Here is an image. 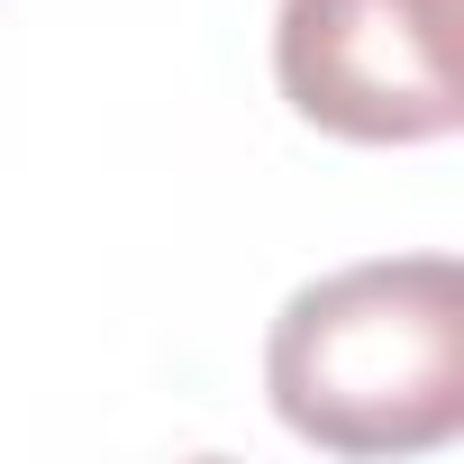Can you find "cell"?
Instances as JSON below:
<instances>
[{"label":"cell","mask_w":464,"mask_h":464,"mask_svg":"<svg viewBox=\"0 0 464 464\" xmlns=\"http://www.w3.org/2000/svg\"><path fill=\"white\" fill-rule=\"evenodd\" d=\"M265 392L328 455H428L464 428V265L382 256L283 301Z\"/></svg>","instance_id":"cell-1"},{"label":"cell","mask_w":464,"mask_h":464,"mask_svg":"<svg viewBox=\"0 0 464 464\" xmlns=\"http://www.w3.org/2000/svg\"><path fill=\"white\" fill-rule=\"evenodd\" d=\"M274 82L346 146H428L464 119L446 0H283Z\"/></svg>","instance_id":"cell-2"}]
</instances>
